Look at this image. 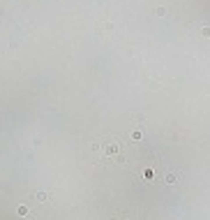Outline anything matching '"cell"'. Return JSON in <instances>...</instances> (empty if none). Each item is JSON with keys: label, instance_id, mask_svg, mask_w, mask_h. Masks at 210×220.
<instances>
[{"label": "cell", "instance_id": "1", "mask_svg": "<svg viewBox=\"0 0 210 220\" xmlns=\"http://www.w3.org/2000/svg\"><path fill=\"white\" fill-rule=\"evenodd\" d=\"M132 139H134V141H141V139H143V132H141V130H132Z\"/></svg>", "mask_w": 210, "mask_h": 220}, {"label": "cell", "instance_id": "2", "mask_svg": "<svg viewBox=\"0 0 210 220\" xmlns=\"http://www.w3.org/2000/svg\"><path fill=\"white\" fill-rule=\"evenodd\" d=\"M164 181H166L169 186H173V183L178 181V176H173V174H166V179H164Z\"/></svg>", "mask_w": 210, "mask_h": 220}, {"label": "cell", "instance_id": "3", "mask_svg": "<svg viewBox=\"0 0 210 220\" xmlns=\"http://www.w3.org/2000/svg\"><path fill=\"white\" fill-rule=\"evenodd\" d=\"M35 199H37V202H46V199H49V195H46V192H37V195H35Z\"/></svg>", "mask_w": 210, "mask_h": 220}, {"label": "cell", "instance_id": "4", "mask_svg": "<svg viewBox=\"0 0 210 220\" xmlns=\"http://www.w3.org/2000/svg\"><path fill=\"white\" fill-rule=\"evenodd\" d=\"M155 14L157 16H166V7H155Z\"/></svg>", "mask_w": 210, "mask_h": 220}, {"label": "cell", "instance_id": "5", "mask_svg": "<svg viewBox=\"0 0 210 220\" xmlns=\"http://www.w3.org/2000/svg\"><path fill=\"white\" fill-rule=\"evenodd\" d=\"M16 213H19V216H28V206H23V204H21V206L16 209Z\"/></svg>", "mask_w": 210, "mask_h": 220}, {"label": "cell", "instance_id": "6", "mask_svg": "<svg viewBox=\"0 0 210 220\" xmlns=\"http://www.w3.org/2000/svg\"><path fill=\"white\" fill-rule=\"evenodd\" d=\"M201 35H203V37H210V26H203V28H201Z\"/></svg>", "mask_w": 210, "mask_h": 220}]
</instances>
